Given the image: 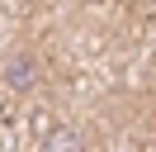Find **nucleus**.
<instances>
[{
  "label": "nucleus",
  "mask_w": 156,
  "mask_h": 152,
  "mask_svg": "<svg viewBox=\"0 0 156 152\" xmlns=\"http://www.w3.org/2000/svg\"><path fill=\"white\" fill-rule=\"evenodd\" d=\"M0 81H5V90L14 95H29L43 86V57L33 52V48H14L10 57H5V66H0Z\"/></svg>",
  "instance_id": "f257e3e1"
},
{
  "label": "nucleus",
  "mask_w": 156,
  "mask_h": 152,
  "mask_svg": "<svg viewBox=\"0 0 156 152\" xmlns=\"http://www.w3.org/2000/svg\"><path fill=\"white\" fill-rule=\"evenodd\" d=\"M76 147H80L76 128H62V133H52V138H48V147H43V152H76Z\"/></svg>",
  "instance_id": "f03ea898"
}]
</instances>
